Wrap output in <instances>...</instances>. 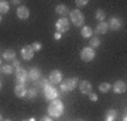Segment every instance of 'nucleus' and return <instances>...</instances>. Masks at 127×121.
Wrapping results in <instances>:
<instances>
[{
    "mask_svg": "<svg viewBox=\"0 0 127 121\" xmlns=\"http://www.w3.org/2000/svg\"><path fill=\"white\" fill-rule=\"evenodd\" d=\"M40 121H52V118H51V117H42Z\"/></svg>",
    "mask_w": 127,
    "mask_h": 121,
    "instance_id": "obj_33",
    "label": "nucleus"
},
{
    "mask_svg": "<svg viewBox=\"0 0 127 121\" xmlns=\"http://www.w3.org/2000/svg\"><path fill=\"white\" fill-rule=\"evenodd\" d=\"M0 121H3V117H1V114H0Z\"/></svg>",
    "mask_w": 127,
    "mask_h": 121,
    "instance_id": "obj_36",
    "label": "nucleus"
},
{
    "mask_svg": "<svg viewBox=\"0 0 127 121\" xmlns=\"http://www.w3.org/2000/svg\"><path fill=\"white\" fill-rule=\"evenodd\" d=\"M17 17L20 20H27L30 17V11L26 6H18L17 7Z\"/></svg>",
    "mask_w": 127,
    "mask_h": 121,
    "instance_id": "obj_12",
    "label": "nucleus"
},
{
    "mask_svg": "<svg viewBox=\"0 0 127 121\" xmlns=\"http://www.w3.org/2000/svg\"><path fill=\"white\" fill-rule=\"evenodd\" d=\"M75 4H76V7H83V6L88 4V0H76Z\"/></svg>",
    "mask_w": 127,
    "mask_h": 121,
    "instance_id": "obj_28",
    "label": "nucleus"
},
{
    "mask_svg": "<svg viewBox=\"0 0 127 121\" xmlns=\"http://www.w3.org/2000/svg\"><path fill=\"white\" fill-rule=\"evenodd\" d=\"M50 85V80H48V79H38V80H37V83H35V86H34V87H42V89H44V87H45V86H48Z\"/></svg>",
    "mask_w": 127,
    "mask_h": 121,
    "instance_id": "obj_26",
    "label": "nucleus"
},
{
    "mask_svg": "<svg viewBox=\"0 0 127 121\" xmlns=\"http://www.w3.org/2000/svg\"><path fill=\"white\" fill-rule=\"evenodd\" d=\"M34 49H32L31 45H26V47H23L21 48V56H23L24 61H31L32 58H34Z\"/></svg>",
    "mask_w": 127,
    "mask_h": 121,
    "instance_id": "obj_7",
    "label": "nucleus"
},
{
    "mask_svg": "<svg viewBox=\"0 0 127 121\" xmlns=\"http://www.w3.org/2000/svg\"><path fill=\"white\" fill-rule=\"evenodd\" d=\"M79 121H82V120H79Z\"/></svg>",
    "mask_w": 127,
    "mask_h": 121,
    "instance_id": "obj_42",
    "label": "nucleus"
},
{
    "mask_svg": "<svg viewBox=\"0 0 127 121\" xmlns=\"http://www.w3.org/2000/svg\"><path fill=\"white\" fill-rule=\"evenodd\" d=\"M28 121H35V118H30V120H28Z\"/></svg>",
    "mask_w": 127,
    "mask_h": 121,
    "instance_id": "obj_35",
    "label": "nucleus"
},
{
    "mask_svg": "<svg viewBox=\"0 0 127 121\" xmlns=\"http://www.w3.org/2000/svg\"><path fill=\"white\" fill-rule=\"evenodd\" d=\"M11 66H13V69H18V68H21V66H20V61L14 59V61H13V65H11Z\"/></svg>",
    "mask_w": 127,
    "mask_h": 121,
    "instance_id": "obj_30",
    "label": "nucleus"
},
{
    "mask_svg": "<svg viewBox=\"0 0 127 121\" xmlns=\"http://www.w3.org/2000/svg\"><path fill=\"white\" fill-rule=\"evenodd\" d=\"M0 89H1V82H0Z\"/></svg>",
    "mask_w": 127,
    "mask_h": 121,
    "instance_id": "obj_38",
    "label": "nucleus"
},
{
    "mask_svg": "<svg viewBox=\"0 0 127 121\" xmlns=\"http://www.w3.org/2000/svg\"><path fill=\"white\" fill-rule=\"evenodd\" d=\"M0 65H1V61H0Z\"/></svg>",
    "mask_w": 127,
    "mask_h": 121,
    "instance_id": "obj_41",
    "label": "nucleus"
},
{
    "mask_svg": "<svg viewBox=\"0 0 127 121\" xmlns=\"http://www.w3.org/2000/svg\"><path fill=\"white\" fill-rule=\"evenodd\" d=\"M51 85H58L62 82V72L61 71H52L50 73V77H48Z\"/></svg>",
    "mask_w": 127,
    "mask_h": 121,
    "instance_id": "obj_8",
    "label": "nucleus"
},
{
    "mask_svg": "<svg viewBox=\"0 0 127 121\" xmlns=\"http://www.w3.org/2000/svg\"><path fill=\"white\" fill-rule=\"evenodd\" d=\"M107 25H109V28H112L113 31H117V30H120V28H122L123 23H122V20H120V18L112 17V18H110V21L107 23Z\"/></svg>",
    "mask_w": 127,
    "mask_h": 121,
    "instance_id": "obj_11",
    "label": "nucleus"
},
{
    "mask_svg": "<svg viewBox=\"0 0 127 121\" xmlns=\"http://www.w3.org/2000/svg\"><path fill=\"white\" fill-rule=\"evenodd\" d=\"M92 28L91 27H88V25H83L82 27V31H81V35L83 37V38H91L92 37Z\"/></svg>",
    "mask_w": 127,
    "mask_h": 121,
    "instance_id": "obj_21",
    "label": "nucleus"
},
{
    "mask_svg": "<svg viewBox=\"0 0 127 121\" xmlns=\"http://www.w3.org/2000/svg\"><path fill=\"white\" fill-rule=\"evenodd\" d=\"M40 77H41V71L38 69V68H31V69L28 71V79L37 82Z\"/></svg>",
    "mask_w": 127,
    "mask_h": 121,
    "instance_id": "obj_16",
    "label": "nucleus"
},
{
    "mask_svg": "<svg viewBox=\"0 0 127 121\" xmlns=\"http://www.w3.org/2000/svg\"><path fill=\"white\" fill-rule=\"evenodd\" d=\"M55 13L59 14L61 17H65V16H68L69 14V10L66 6H64V4H58L57 7H55Z\"/></svg>",
    "mask_w": 127,
    "mask_h": 121,
    "instance_id": "obj_17",
    "label": "nucleus"
},
{
    "mask_svg": "<svg viewBox=\"0 0 127 121\" xmlns=\"http://www.w3.org/2000/svg\"><path fill=\"white\" fill-rule=\"evenodd\" d=\"M23 121H28V120H23Z\"/></svg>",
    "mask_w": 127,
    "mask_h": 121,
    "instance_id": "obj_40",
    "label": "nucleus"
},
{
    "mask_svg": "<svg viewBox=\"0 0 127 121\" xmlns=\"http://www.w3.org/2000/svg\"><path fill=\"white\" fill-rule=\"evenodd\" d=\"M112 89H113V92H114L116 94H122V93H126V90H127V85H126V82H123V80H117L113 86H112Z\"/></svg>",
    "mask_w": 127,
    "mask_h": 121,
    "instance_id": "obj_9",
    "label": "nucleus"
},
{
    "mask_svg": "<svg viewBox=\"0 0 127 121\" xmlns=\"http://www.w3.org/2000/svg\"><path fill=\"white\" fill-rule=\"evenodd\" d=\"M79 90H81L82 94H91L93 87H92V83L89 80H82L79 83Z\"/></svg>",
    "mask_w": 127,
    "mask_h": 121,
    "instance_id": "obj_10",
    "label": "nucleus"
},
{
    "mask_svg": "<svg viewBox=\"0 0 127 121\" xmlns=\"http://www.w3.org/2000/svg\"><path fill=\"white\" fill-rule=\"evenodd\" d=\"M44 96H45V99L47 100H55V99H58V96H59V90L57 89V87H54V85H48L44 87Z\"/></svg>",
    "mask_w": 127,
    "mask_h": 121,
    "instance_id": "obj_4",
    "label": "nucleus"
},
{
    "mask_svg": "<svg viewBox=\"0 0 127 121\" xmlns=\"http://www.w3.org/2000/svg\"><path fill=\"white\" fill-rule=\"evenodd\" d=\"M64 113V104L59 99L51 100L50 106H48V114L50 117H54V118H58V117L62 116Z\"/></svg>",
    "mask_w": 127,
    "mask_h": 121,
    "instance_id": "obj_1",
    "label": "nucleus"
},
{
    "mask_svg": "<svg viewBox=\"0 0 127 121\" xmlns=\"http://www.w3.org/2000/svg\"><path fill=\"white\" fill-rule=\"evenodd\" d=\"M3 58H4L6 61H14V58H16L14 49H6L4 52H3Z\"/></svg>",
    "mask_w": 127,
    "mask_h": 121,
    "instance_id": "obj_18",
    "label": "nucleus"
},
{
    "mask_svg": "<svg viewBox=\"0 0 127 121\" xmlns=\"http://www.w3.org/2000/svg\"><path fill=\"white\" fill-rule=\"evenodd\" d=\"M61 37H62V34H59V32H55V34H54L55 40H61Z\"/></svg>",
    "mask_w": 127,
    "mask_h": 121,
    "instance_id": "obj_32",
    "label": "nucleus"
},
{
    "mask_svg": "<svg viewBox=\"0 0 127 121\" xmlns=\"http://www.w3.org/2000/svg\"><path fill=\"white\" fill-rule=\"evenodd\" d=\"M37 94H38L37 87H28L27 93H26V97H27V99H34V97H37Z\"/></svg>",
    "mask_w": 127,
    "mask_h": 121,
    "instance_id": "obj_22",
    "label": "nucleus"
},
{
    "mask_svg": "<svg viewBox=\"0 0 127 121\" xmlns=\"http://www.w3.org/2000/svg\"><path fill=\"white\" fill-rule=\"evenodd\" d=\"M0 23H1V14H0Z\"/></svg>",
    "mask_w": 127,
    "mask_h": 121,
    "instance_id": "obj_37",
    "label": "nucleus"
},
{
    "mask_svg": "<svg viewBox=\"0 0 127 121\" xmlns=\"http://www.w3.org/2000/svg\"><path fill=\"white\" fill-rule=\"evenodd\" d=\"M16 79L23 80V82H27L28 80V72L26 71L24 68H18V69H16Z\"/></svg>",
    "mask_w": 127,
    "mask_h": 121,
    "instance_id": "obj_13",
    "label": "nucleus"
},
{
    "mask_svg": "<svg viewBox=\"0 0 127 121\" xmlns=\"http://www.w3.org/2000/svg\"><path fill=\"white\" fill-rule=\"evenodd\" d=\"M69 27H71V23H69L68 18H65V17H61L57 21V24H55V30L59 34H64V32L69 31Z\"/></svg>",
    "mask_w": 127,
    "mask_h": 121,
    "instance_id": "obj_5",
    "label": "nucleus"
},
{
    "mask_svg": "<svg viewBox=\"0 0 127 121\" xmlns=\"http://www.w3.org/2000/svg\"><path fill=\"white\" fill-rule=\"evenodd\" d=\"M110 89H112V85L107 83V82H103V83H100L99 85V90L102 92V93H107Z\"/></svg>",
    "mask_w": 127,
    "mask_h": 121,
    "instance_id": "obj_25",
    "label": "nucleus"
},
{
    "mask_svg": "<svg viewBox=\"0 0 127 121\" xmlns=\"http://www.w3.org/2000/svg\"><path fill=\"white\" fill-rule=\"evenodd\" d=\"M13 4H14V6H18V4H20V1H17V0H14V1H13Z\"/></svg>",
    "mask_w": 127,
    "mask_h": 121,
    "instance_id": "obj_34",
    "label": "nucleus"
},
{
    "mask_svg": "<svg viewBox=\"0 0 127 121\" xmlns=\"http://www.w3.org/2000/svg\"><path fill=\"white\" fill-rule=\"evenodd\" d=\"M9 10H10L9 1H6V0H0V14L9 13Z\"/></svg>",
    "mask_w": 127,
    "mask_h": 121,
    "instance_id": "obj_19",
    "label": "nucleus"
},
{
    "mask_svg": "<svg viewBox=\"0 0 127 121\" xmlns=\"http://www.w3.org/2000/svg\"><path fill=\"white\" fill-rule=\"evenodd\" d=\"M116 117H117V113L114 110H107L106 114H104V121H114Z\"/></svg>",
    "mask_w": 127,
    "mask_h": 121,
    "instance_id": "obj_20",
    "label": "nucleus"
},
{
    "mask_svg": "<svg viewBox=\"0 0 127 121\" xmlns=\"http://www.w3.org/2000/svg\"><path fill=\"white\" fill-rule=\"evenodd\" d=\"M3 121H11V120H3Z\"/></svg>",
    "mask_w": 127,
    "mask_h": 121,
    "instance_id": "obj_39",
    "label": "nucleus"
},
{
    "mask_svg": "<svg viewBox=\"0 0 127 121\" xmlns=\"http://www.w3.org/2000/svg\"><path fill=\"white\" fill-rule=\"evenodd\" d=\"M95 56H96V52L91 47H86V48H83L81 51V59L83 62H91V61L95 59Z\"/></svg>",
    "mask_w": 127,
    "mask_h": 121,
    "instance_id": "obj_6",
    "label": "nucleus"
},
{
    "mask_svg": "<svg viewBox=\"0 0 127 121\" xmlns=\"http://www.w3.org/2000/svg\"><path fill=\"white\" fill-rule=\"evenodd\" d=\"M0 71L3 72L4 75H11V73L14 72V69H13V66H11V65H1Z\"/></svg>",
    "mask_w": 127,
    "mask_h": 121,
    "instance_id": "obj_24",
    "label": "nucleus"
},
{
    "mask_svg": "<svg viewBox=\"0 0 127 121\" xmlns=\"http://www.w3.org/2000/svg\"><path fill=\"white\" fill-rule=\"evenodd\" d=\"M89 97H91V100H92V101H97V94H96V93H93V92H92V93L89 94Z\"/></svg>",
    "mask_w": 127,
    "mask_h": 121,
    "instance_id": "obj_31",
    "label": "nucleus"
},
{
    "mask_svg": "<svg viewBox=\"0 0 127 121\" xmlns=\"http://www.w3.org/2000/svg\"><path fill=\"white\" fill-rule=\"evenodd\" d=\"M69 20L76 27H83V24H85V16H83V13L79 9H75L72 11H69Z\"/></svg>",
    "mask_w": 127,
    "mask_h": 121,
    "instance_id": "obj_2",
    "label": "nucleus"
},
{
    "mask_svg": "<svg viewBox=\"0 0 127 121\" xmlns=\"http://www.w3.org/2000/svg\"><path fill=\"white\" fill-rule=\"evenodd\" d=\"M95 17H96V20H97L99 23H102L104 20V17H106V13H104L102 9H97L96 10V13H95Z\"/></svg>",
    "mask_w": 127,
    "mask_h": 121,
    "instance_id": "obj_23",
    "label": "nucleus"
},
{
    "mask_svg": "<svg viewBox=\"0 0 127 121\" xmlns=\"http://www.w3.org/2000/svg\"><path fill=\"white\" fill-rule=\"evenodd\" d=\"M26 93H27L26 85H16V87H14V94H16L17 97L23 99V97H26Z\"/></svg>",
    "mask_w": 127,
    "mask_h": 121,
    "instance_id": "obj_15",
    "label": "nucleus"
},
{
    "mask_svg": "<svg viewBox=\"0 0 127 121\" xmlns=\"http://www.w3.org/2000/svg\"><path fill=\"white\" fill-rule=\"evenodd\" d=\"M100 45V40H99V37H91V48H97Z\"/></svg>",
    "mask_w": 127,
    "mask_h": 121,
    "instance_id": "obj_27",
    "label": "nucleus"
},
{
    "mask_svg": "<svg viewBox=\"0 0 127 121\" xmlns=\"http://www.w3.org/2000/svg\"><path fill=\"white\" fill-rule=\"evenodd\" d=\"M31 47H32V49H34V52H35V51H40L41 48H42V47H41V44H40V42H34V44H32Z\"/></svg>",
    "mask_w": 127,
    "mask_h": 121,
    "instance_id": "obj_29",
    "label": "nucleus"
},
{
    "mask_svg": "<svg viewBox=\"0 0 127 121\" xmlns=\"http://www.w3.org/2000/svg\"><path fill=\"white\" fill-rule=\"evenodd\" d=\"M79 85V80H78V77H69L66 80L61 82V92L65 93V92H71L73 90L75 87H78Z\"/></svg>",
    "mask_w": 127,
    "mask_h": 121,
    "instance_id": "obj_3",
    "label": "nucleus"
},
{
    "mask_svg": "<svg viewBox=\"0 0 127 121\" xmlns=\"http://www.w3.org/2000/svg\"><path fill=\"white\" fill-rule=\"evenodd\" d=\"M109 31V25H107V23L106 21H102V23H97V25L95 28V32L97 35L100 34H106V32Z\"/></svg>",
    "mask_w": 127,
    "mask_h": 121,
    "instance_id": "obj_14",
    "label": "nucleus"
}]
</instances>
